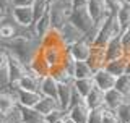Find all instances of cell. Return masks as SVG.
I'll use <instances>...</instances> for the list:
<instances>
[{"label":"cell","mask_w":130,"mask_h":123,"mask_svg":"<svg viewBox=\"0 0 130 123\" xmlns=\"http://www.w3.org/2000/svg\"><path fill=\"white\" fill-rule=\"evenodd\" d=\"M86 11L91 18L94 28H98L101 23L112 13L106 0H86Z\"/></svg>","instance_id":"obj_1"},{"label":"cell","mask_w":130,"mask_h":123,"mask_svg":"<svg viewBox=\"0 0 130 123\" xmlns=\"http://www.w3.org/2000/svg\"><path fill=\"white\" fill-rule=\"evenodd\" d=\"M7 54H8V62H7L5 75H7V83L11 86V84H16V81H18L20 78L26 75L28 68H26V65H24L18 57H15L11 52L7 50Z\"/></svg>","instance_id":"obj_2"},{"label":"cell","mask_w":130,"mask_h":123,"mask_svg":"<svg viewBox=\"0 0 130 123\" xmlns=\"http://www.w3.org/2000/svg\"><path fill=\"white\" fill-rule=\"evenodd\" d=\"M10 15L13 18V21L20 28L29 29V28H32V24H34V15H32L31 7H11Z\"/></svg>","instance_id":"obj_3"},{"label":"cell","mask_w":130,"mask_h":123,"mask_svg":"<svg viewBox=\"0 0 130 123\" xmlns=\"http://www.w3.org/2000/svg\"><path fill=\"white\" fill-rule=\"evenodd\" d=\"M89 50H91V44L85 37L65 47V52H67L75 62H86L88 55H89Z\"/></svg>","instance_id":"obj_4"},{"label":"cell","mask_w":130,"mask_h":123,"mask_svg":"<svg viewBox=\"0 0 130 123\" xmlns=\"http://www.w3.org/2000/svg\"><path fill=\"white\" fill-rule=\"evenodd\" d=\"M26 68H28V73H31L32 76L39 78V79L49 75V70H51V67H49L46 62H44V58L41 57V54H39V47H38V50L34 52V55L31 57V60L28 62Z\"/></svg>","instance_id":"obj_5"},{"label":"cell","mask_w":130,"mask_h":123,"mask_svg":"<svg viewBox=\"0 0 130 123\" xmlns=\"http://www.w3.org/2000/svg\"><path fill=\"white\" fill-rule=\"evenodd\" d=\"M11 94H13L16 105L20 107H34L36 104L41 99V94L39 92H29V91H23V89H18L15 84H11Z\"/></svg>","instance_id":"obj_6"},{"label":"cell","mask_w":130,"mask_h":123,"mask_svg":"<svg viewBox=\"0 0 130 123\" xmlns=\"http://www.w3.org/2000/svg\"><path fill=\"white\" fill-rule=\"evenodd\" d=\"M91 79H93V83H94V88L101 89L103 92L112 89L114 84H116V76H112L111 73H107L104 68H101V70H98V71L93 73Z\"/></svg>","instance_id":"obj_7"},{"label":"cell","mask_w":130,"mask_h":123,"mask_svg":"<svg viewBox=\"0 0 130 123\" xmlns=\"http://www.w3.org/2000/svg\"><path fill=\"white\" fill-rule=\"evenodd\" d=\"M59 32H60V37H62L63 44H65V47L85 37V34H83V32H81V31L78 29V28H76L73 23H70V21H67V23H65L63 26L59 29Z\"/></svg>","instance_id":"obj_8"},{"label":"cell","mask_w":130,"mask_h":123,"mask_svg":"<svg viewBox=\"0 0 130 123\" xmlns=\"http://www.w3.org/2000/svg\"><path fill=\"white\" fill-rule=\"evenodd\" d=\"M106 52H104V47H99V46H91V50H89V55L86 58V63L89 65V68L93 70V73L98 71V70L104 68L106 65Z\"/></svg>","instance_id":"obj_9"},{"label":"cell","mask_w":130,"mask_h":123,"mask_svg":"<svg viewBox=\"0 0 130 123\" xmlns=\"http://www.w3.org/2000/svg\"><path fill=\"white\" fill-rule=\"evenodd\" d=\"M63 49L59 47H41L39 46V54L44 58V62L49 67H54V65L62 63V57H63Z\"/></svg>","instance_id":"obj_10"},{"label":"cell","mask_w":130,"mask_h":123,"mask_svg":"<svg viewBox=\"0 0 130 123\" xmlns=\"http://www.w3.org/2000/svg\"><path fill=\"white\" fill-rule=\"evenodd\" d=\"M67 115L73 123H86L88 121V115H89V109L86 107V104L80 102L76 105H72L70 109H67Z\"/></svg>","instance_id":"obj_11"},{"label":"cell","mask_w":130,"mask_h":123,"mask_svg":"<svg viewBox=\"0 0 130 123\" xmlns=\"http://www.w3.org/2000/svg\"><path fill=\"white\" fill-rule=\"evenodd\" d=\"M124 100H125V96H122V94L114 88L104 92V109H109V110H114V112H116V110L124 104Z\"/></svg>","instance_id":"obj_12"},{"label":"cell","mask_w":130,"mask_h":123,"mask_svg":"<svg viewBox=\"0 0 130 123\" xmlns=\"http://www.w3.org/2000/svg\"><path fill=\"white\" fill-rule=\"evenodd\" d=\"M39 46L41 47H59L65 50V44H63L62 37H60V32L59 29H54V28H51L47 34L39 39Z\"/></svg>","instance_id":"obj_13"},{"label":"cell","mask_w":130,"mask_h":123,"mask_svg":"<svg viewBox=\"0 0 130 123\" xmlns=\"http://www.w3.org/2000/svg\"><path fill=\"white\" fill-rule=\"evenodd\" d=\"M57 88H59V84H57V81L51 75L39 79V94L41 96H47V97L57 99Z\"/></svg>","instance_id":"obj_14"},{"label":"cell","mask_w":130,"mask_h":123,"mask_svg":"<svg viewBox=\"0 0 130 123\" xmlns=\"http://www.w3.org/2000/svg\"><path fill=\"white\" fill-rule=\"evenodd\" d=\"M72 92H73L72 84H59V88H57V104H59V109L67 110L70 107Z\"/></svg>","instance_id":"obj_15"},{"label":"cell","mask_w":130,"mask_h":123,"mask_svg":"<svg viewBox=\"0 0 130 123\" xmlns=\"http://www.w3.org/2000/svg\"><path fill=\"white\" fill-rule=\"evenodd\" d=\"M85 104L89 110H96V109H103L104 107V92L98 88H93L91 92L85 97Z\"/></svg>","instance_id":"obj_16"},{"label":"cell","mask_w":130,"mask_h":123,"mask_svg":"<svg viewBox=\"0 0 130 123\" xmlns=\"http://www.w3.org/2000/svg\"><path fill=\"white\" fill-rule=\"evenodd\" d=\"M51 28H52V24H51V15H49V11H47V13H44L39 19H36L34 24H32V31H34L36 39L39 40L41 37H44V36L49 32Z\"/></svg>","instance_id":"obj_17"},{"label":"cell","mask_w":130,"mask_h":123,"mask_svg":"<svg viewBox=\"0 0 130 123\" xmlns=\"http://www.w3.org/2000/svg\"><path fill=\"white\" fill-rule=\"evenodd\" d=\"M16 88L23 89V91H29V92H39V78L32 76L31 73L26 71V75L21 76L16 81Z\"/></svg>","instance_id":"obj_18"},{"label":"cell","mask_w":130,"mask_h":123,"mask_svg":"<svg viewBox=\"0 0 130 123\" xmlns=\"http://www.w3.org/2000/svg\"><path fill=\"white\" fill-rule=\"evenodd\" d=\"M34 109L38 110V112L41 113V115L47 117L49 113H52L54 110L59 109V104H57V99H54V97H47V96H41L39 102L34 105Z\"/></svg>","instance_id":"obj_19"},{"label":"cell","mask_w":130,"mask_h":123,"mask_svg":"<svg viewBox=\"0 0 130 123\" xmlns=\"http://www.w3.org/2000/svg\"><path fill=\"white\" fill-rule=\"evenodd\" d=\"M125 65H127V55L119 57V58H116V60L106 62L104 70L107 73H111L112 76L117 78V76H120V75H124V73H125Z\"/></svg>","instance_id":"obj_20"},{"label":"cell","mask_w":130,"mask_h":123,"mask_svg":"<svg viewBox=\"0 0 130 123\" xmlns=\"http://www.w3.org/2000/svg\"><path fill=\"white\" fill-rule=\"evenodd\" d=\"M104 52H106V60H116L119 57H124V50H122V46H120V40L119 37H112L107 44L104 46Z\"/></svg>","instance_id":"obj_21"},{"label":"cell","mask_w":130,"mask_h":123,"mask_svg":"<svg viewBox=\"0 0 130 123\" xmlns=\"http://www.w3.org/2000/svg\"><path fill=\"white\" fill-rule=\"evenodd\" d=\"M49 75H51L57 81V84H72L73 83V78L67 73V70L63 68L62 63L51 67V70H49Z\"/></svg>","instance_id":"obj_22"},{"label":"cell","mask_w":130,"mask_h":123,"mask_svg":"<svg viewBox=\"0 0 130 123\" xmlns=\"http://www.w3.org/2000/svg\"><path fill=\"white\" fill-rule=\"evenodd\" d=\"M16 107V100L13 97L11 92H7V91H2L0 92V113L3 115H8Z\"/></svg>","instance_id":"obj_23"},{"label":"cell","mask_w":130,"mask_h":123,"mask_svg":"<svg viewBox=\"0 0 130 123\" xmlns=\"http://www.w3.org/2000/svg\"><path fill=\"white\" fill-rule=\"evenodd\" d=\"M72 86H73V89L85 99V97L91 92V89L94 88V83H93L91 78H83V79H73Z\"/></svg>","instance_id":"obj_24"},{"label":"cell","mask_w":130,"mask_h":123,"mask_svg":"<svg viewBox=\"0 0 130 123\" xmlns=\"http://www.w3.org/2000/svg\"><path fill=\"white\" fill-rule=\"evenodd\" d=\"M116 18H117V21L120 23L122 29L130 26V5H128L127 2H124V3H122V5L116 10Z\"/></svg>","instance_id":"obj_25"},{"label":"cell","mask_w":130,"mask_h":123,"mask_svg":"<svg viewBox=\"0 0 130 123\" xmlns=\"http://www.w3.org/2000/svg\"><path fill=\"white\" fill-rule=\"evenodd\" d=\"M93 70L89 68L86 62H75V68H73V79H83V78H91Z\"/></svg>","instance_id":"obj_26"},{"label":"cell","mask_w":130,"mask_h":123,"mask_svg":"<svg viewBox=\"0 0 130 123\" xmlns=\"http://www.w3.org/2000/svg\"><path fill=\"white\" fill-rule=\"evenodd\" d=\"M114 89H117L122 96L127 97L130 94V75L124 73V75L116 78V84H114Z\"/></svg>","instance_id":"obj_27"},{"label":"cell","mask_w":130,"mask_h":123,"mask_svg":"<svg viewBox=\"0 0 130 123\" xmlns=\"http://www.w3.org/2000/svg\"><path fill=\"white\" fill-rule=\"evenodd\" d=\"M49 7H51V0H34L32 2L31 8H32V15H34V21L39 19L44 13H47Z\"/></svg>","instance_id":"obj_28"},{"label":"cell","mask_w":130,"mask_h":123,"mask_svg":"<svg viewBox=\"0 0 130 123\" xmlns=\"http://www.w3.org/2000/svg\"><path fill=\"white\" fill-rule=\"evenodd\" d=\"M16 34H18V32H16V26L2 21V24H0V39L10 40V39H13Z\"/></svg>","instance_id":"obj_29"},{"label":"cell","mask_w":130,"mask_h":123,"mask_svg":"<svg viewBox=\"0 0 130 123\" xmlns=\"http://www.w3.org/2000/svg\"><path fill=\"white\" fill-rule=\"evenodd\" d=\"M116 113H117V117H119V120H120L122 123L130 121V100L127 99V97H125L124 104H122L120 107L116 110Z\"/></svg>","instance_id":"obj_30"},{"label":"cell","mask_w":130,"mask_h":123,"mask_svg":"<svg viewBox=\"0 0 130 123\" xmlns=\"http://www.w3.org/2000/svg\"><path fill=\"white\" fill-rule=\"evenodd\" d=\"M119 40H120V46H122L124 54L125 55H130V26L122 29L120 36H119Z\"/></svg>","instance_id":"obj_31"},{"label":"cell","mask_w":130,"mask_h":123,"mask_svg":"<svg viewBox=\"0 0 130 123\" xmlns=\"http://www.w3.org/2000/svg\"><path fill=\"white\" fill-rule=\"evenodd\" d=\"M101 123H122L114 110L104 109L103 107V117H101Z\"/></svg>","instance_id":"obj_32"},{"label":"cell","mask_w":130,"mask_h":123,"mask_svg":"<svg viewBox=\"0 0 130 123\" xmlns=\"http://www.w3.org/2000/svg\"><path fill=\"white\" fill-rule=\"evenodd\" d=\"M67 117V110H62V109H57V110H54L52 113H49V115L46 117V120H47V123H59L62 118H65Z\"/></svg>","instance_id":"obj_33"},{"label":"cell","mask_w":130,"mask_h":123,"mask_svg":"<svg viewBox=\"0 0 130 123\" xmlns=\"http://www.w3.org/2000/svg\"><path fill=\"white\" fill-rule=\"evenodd\" d=\"M101 117H103V109L89 110V115H88V121L86 123H101Z\"/></svg>","instance_id":"obj_34"},{"label":"cell","mask_w":130,"mask_h":123,"mask_svg":"<svg viewBox=\"0 0 130 123\" xmlns=\"http://www.w3.org/2000/svg\"><path fill=\"white\" fill-rule=\"evenodd\" d=\"M7 62H8V54H7V50H2V49H0V71H5Z\"/></svg>","instance_id":"obj_35"},{"label":"cell","mask_w":130,"mask_h":123,"mask_svg":"<svg viewBox=\"0 0 130 123\" xmlns=\"http://www.w3.org/2000/svg\"><path fill=\"white\" fill-rule=\"evenodd\" d=\"M11 7H31L34 0H10Z\"/></svg>","instance_id":"obj_36"},{"label":"cell","mask_w":130,"mask_h":123,"mask_svg":"<svg viewBox=\"0 0 130 123\" xmlns=\"http://www.w3.org/2000/svg\"><path fill=\"white\" fill-rule=\"evenodd\" d=\"M0 8H2V11L7 15L8 11L11 10V2L10 0H0Z\"/></svg>","instance_id":"obj_37"},{"label":"cell","mask_w":130,"mask_h":123,"mask_svg":"<svg viewBox=\"0 0 130 123\" xmlns=\"http://www.w3.org/2000/svg\"><path fill=\"white\" fill-rule=\"evenodd\" d=\"M0 123H11L8 115H3V113H0Z\"/></svg>","instance_id":"obj_38"},{"label":"cell","mask_w":130,"mask_h":123,"mask_svg":"<svg viewBox=\"0 0 130 123\" xmlns=\"http://www.w3.org/2000/svg\"><path fill=\"white\" fill-rule=\"evenodd\" d=\"M125 73L130 75V55H127V65H125Z\"/></svg>","instance_id":"obj_39"},{"label":"cell","mask_w":130,"mask_h":123,"mask_svg":"<svg viewBox=\"0 0 130 123\" xmlns=\"http://www.w3.org/2000/svg\"><path fill=\"white\" fill-rule=\"evenodd\" d=\"M5 16H7V15L3 13V11H2V8H0V23H2L3 19H5Z\"/></svg>","instance_id":"obj_40"},{"label":"cell","mask_w":130,"mask_h":123,"mask_svg":"<svg viewBox=\"0 0 130 123\" xmlns=\"http://www.w3.org/2000/svg\"><path fill=\"white\" fill-rule=\"evenodd\" d=\"M125 2H127V3H128V5H130V0H125Z\"/></svg>","instance_id":"obj_41"},{"label":"cell","mask_w":130,"mask_h":123,"mask_svg":"<svg viewBox=\"0 0 130 123\" xmlns=\"http://www.w3.org/2000/svg\"><path fill=\"white\" fill-rule=\"evenodd\" d=\"M127 99H128V100H130V94H128V96H127Z\"/></svg>","instance_id":"obj_42"},{"label":"cell","mask_w":130,"mask_h":123,"mask_svg":"<svg viewBox=\"0 0 130 123\" xmlns=\"http://www.w3.org/2000/svg\"><path fill=\"white\" fill-rule=\"evenodd\" d=\"M127 123H130V121H127Z\"/></svg>","instance_id":"obj_43"}]
</instances>
